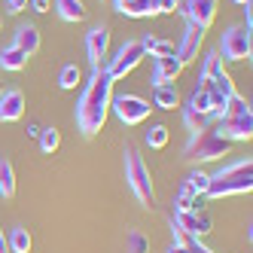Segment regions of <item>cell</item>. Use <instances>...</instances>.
Wrapping results in <instances>:
<instances>
[{
  "mask_svg": "<svg viewBox=\"0 0 253 253\" xmlns=\"http://www.w3.org/2000/svg\"><path fill=\"white\" fill-rule=\"evenodd\" d=\"M0 92H3V85H0Z\"/></svg>",
  "mask_w": 253,
  "mask_h": 253,
  "instance_id": "obj_37",
  "label": "cell"
},
{
  "mask_svg": "<svg viewBox=\"0 0 253 253\" xmlns=\"http://www.w3.org/2000/svg\"><path fill=\"white\" fill-rule=\"evenodd\" d=\"M235 3H238V6H244V3H250V0H235Z\"/></svg>",
  "mask_w": 253,
  "mask_h": 253,
  "instance_id": "obj_36",
  "label": "cell"
},
{
  "mask_svg": "<svg viewBox=\"0 0 253 253\" xmlns=\"http://www.w3.org/2000/svg\"><path fill=\"white\" fill-rule=\"evenodd\" d=\"M6 247H9V253H31V232L25 226H15L6 238Z\"/></svg>",
  "mask_w": 253,
  "mask_h": 253,
  "instance_id": "obj_23",
  "label": "cell"
},
{
  "mask_svg": "<svg viewBox=\"0 0 253 253\" xmlns=\"http://www.w3.org/2000/svg\"><path fill=\"white\" fill-rule=\"evenodd\" d=\"M58 85L61 88H77L80 85V67L77 64H64L58 74Z\"/></svg>",
  "mask_w": 253,
  "mask_h": 253,
  "instance_id": "obj_26",
  "label": "cell"
},
{
  "mask_svg": "<svg viewBox=\"0 0 253 253\" xmlns=\"http://www.w3.org/2000/svg\"><path fill=\"white\" fill-rule=\"evenodd\" d=\"M168 253H189V250H186L183 244H171V247H168Z\"/></svg>",
  "mask_w": 253,
  "mask_h": 253,
  "instance_id": "obj_35",
  "label": "cell"
},
{
  "mask_svg": "<svg viewBox=\"0 0 253 253\" xmlns=\"http://www.w3.org/2000/svg\"><path fill=\"white\" fill-rule=\"evenodd\" d=\"M177 9L186 15V25H198L208 31L216 15V0H180Z\"/></svg>",
  "mask_w": 253,
  "mask_h": 253,
  "instance_id": "obj_12",
  "label": "cell"
},
{
  "mask_svg": "<svg viewBox=\"0 0 253 253\" xmlns=\"http://www.w3.org/2000/svg\"><path fill=\"white\" fill-rule=\"evenodd\" d=\"M0 67L3 70H22V67H28V55L15 46H6L0 52Z\"/></svg>",
  "mask_w": 253,
  "mask_h": 253,
  "instance_id": "obj_24",
  "label": "cell"
},
{
  "mask_svg": "<svg viewBox=\"0 0 253 253\" xmlns=\"http://www.w3.org/2000/svg\"><path fill=\"white\" fill-rule=\"evenodd\" d=\"M232 150V140L220 137L213 128H205V131H195L186 143V159L192 162H213L220 156H229Z\"/></svg>",
  "mask_w": 253,
  "mask_h": 253,
  "instance_id": "obj_6",
  "label": "cell"
},
{
  "mask_svg": "<svg viewBox=\"0 0 253 253\" xmlns=\"http://www.w3.org/2000/svg\"><path fill=\"white\" fill-rule=\"evenodd\" d=\"M140 46H143V55H150V58H168V55H174V43L165 40V37H156V34L140 37Z\"/></svg>",
  "mask_w": 253,
  "mask_h": 253,
  "instance_id": "obj_18",
  "label": "cell"
},
{
  "mask_svg": "<svg viewBox=\"0 0 253 253\" xmlns=\"http://www.w3.org/2000/svg\"><path fill=\"white\" fill-rule=\"evenodd\" d=\"M110 110L116 113V119H119L122 125H140L143 119L150 116L153 107H150V101L122 92V95H113V98H110Z\"/></svg>",
  "mask_w": 253,
  "mask_h": 253,
  "instance_id": "obj_8",
  "label": "cell"
},
{
  "mask_svg": "<svg viewBox=\"0 0 253 253\" xmlns=\"http://www.w3.org/2000/svg\"><path fill=\"white\" fill-rule=\"evenodd\" d=\"M0 195L3 198L15 195V171H12V162L6 156H0Z\"/></svg>",
  "mask_w": 253,
  "mask_h": 253,
  "instance_id": "obj_22",
  "label": "cell"
},
{
  "mask_svg": "<svg viewBox=\"0 0 253 253\" xmlns=\"http://www.w3.org/2000/svg\"><path fill=\"white\" fill-rule=\"evenodd\" d=\"M107 49H110V28L107 25H98L85 34V55H88V64L95 67H104L107 61Z\"/></svg>",
  "mask_w": 253,
  "mask_h": 253,
  "instance_id": "obj_11",
  "label": "cell"
},
{
  "mask_svg": "<svg viewBox=\"0 0 253 253\" xmlns=\"http://www.w3.org/2000/svg\"><path fill=\"white\" fill-rule=\"evenodd\" d=\"M147 143L150 150H162L168 143V125H153V128L147 131Z\"/></svg>",
  "mask_w": 253,
  "mask_h": 253,
  "instance_id": "obj_27",
  "label": "cell"
},
{
  "mask_svg": "<svg viewBox=\"0 0 253 253\" xmlns=\"http://www.w3.org/2000/svg\"><path fill=\"white\" fill-rule=\"evenodd\" d=\"M113 9L128 15V19H150V15H159V3L156 0H110Z\"/></svg>",
  "mask_w": 253,
  "mask_h": 253,
  "instance_id": "obj_16",
  "label": "cell"
},
{
  "mask_svg": "<svg viewBox=\"0 0 253 253\" xmlns=\"http://www.w3.org/2000/svg\"><path fill=\"white\" fill-rule=\"evenodd\" d=\"M125 253H150V241L143 238L140 232H128V238H125Z\"/></svg>",
  "mask_w": 253,
  "mask_h": 253,
  "instance_id": "obj_28",
  "label": "cell"
},
{
  "mask_svg": "<svg viewBox=\"0 0 253 253\" xmlns=\"http://www.w3.org/2000/svg\"><path fill=\"white\" fill-rule=\"evenodd\" d=\"M55 12L61 22H83L85 19L83 0H55Z\"/></svg>",
  "mask_w": 253,
  "mask_h": 253,
  "instance_id": "obj_21",
  "label": "cell"
},
{
  "mask_svg": "<svg viewBox=\"0 0 253 253\" xmlns=\"http://www.w3.org/2000/svg\"><path fill=\"white\" fill-rule=\"evenodd\" d=\"M22 9H28V0H6V12H9V15L22 12Z\"/></svg>",
  "mask_w": 253,
  "mask_h": 253,
  "instance_id": "obj_30",
  "label": "cell"
},
{
  "mask_svg": "<svg viewBox=\"0 0 253 253\" xmlns=\"http://www.w3.org/2000/svg\"><path fill=\"white\" fill-rule=\"evenodd\" d=\"M208 180H211V174H205V171H189V174H186V183H189L198 195L208 192Z\"/></svg>",
  "mask_w": 253,
  "mask_h": 253,
  "instance_id": "obj_29",
  "label": "cell"
},
{
  "mask_svg": "<svg viewBox=\"0 0 253 253\" xmlns=\"http://www.w3.org/2000/svg\"><path fill=\"white\" fill-rule=\"evenodd\" d=\"M40 150L43 153H55L58 147H61V134H58V128H52V125H49V128H40Z\"/></svg>",
  "mask_w": 253,
  "mask_h": 253,
  "instance_id": "obj_25",
  "label": "cell"
},
{
  "mask_svg": "<svg viewBox=\"0 0 253 253\" xmlns=\"http://www.w3.org/2000/svg\"><path fill=\"white\" fill-rule=\"evenodd\" d=\"M211 128L220 134V137L232 140V143L250 140V137H253V113H250V104H247L241 95H235V98L229 101V107H226V113L216 119Z\"/></svg>",
  "mask_w": 253,
  "mask_h": 253,
  "instance_id": "obj_4",
  "label": "cell"
},
{
  "mask_svg": "<svg viewBox=\"0 0 253 253\" xmlns=\"http://www.w3.org/2000/svg\"><path fill=\"white\" fill-rule=\"evenodd\" d=\"M202 40H205V28H198V25H186V31H183V40H180V46H174V55H177L180 61H183V64L195 61Z\"/></svg>",
  "mask_w": 253,
  "mask_h": 253,
  "instance_id": "obj_13",
  "label": "cell"
},
{
  "mask_svg": "<svg viewBox=\"0 0 253 253\" xmlns=\"http://www.w3.org/2000/svg\"><path fill=\"white\" fill-rule=\"evenodd\" d=\"M253 52V40H250V28H229L220 37V49L216 55H223L226 61H244Z\"/></svg>",
  "mask_w": 253,
  "mask_h": 253,
  "instance_id": "obj_9",
  "label": "cell"
},
{
  "mask_svg": "<svg viewBox=\"0 0 253 253\" xmlns=\"http://www.w3.org/2000/svg\"><path fill=\"white\" fill-rule=\"evenodd\" d=\"M49 0H28V9H34V12H49Z\"/></svg>",
  "mask_w": 253,
  "mask_h": 253,
  "instance_id": "obj_32",
  "label": "cell"
},
{
  "mask_svg": "<svg viewBox=\"0 0 253 253\" xmlns=\"http://www.w3.org/2000/svg\"><path fill=\"white\" fill-rule=\"evenodd\" d=\"M0 253H9V247H6V235H3V229H0Z\"/></svg>",
  "mask_w": 253,
  "mask_h": 253,
  "instance_id": "obj_34",
  "label": "cell"
},
{
  "mask_svg": "<svg viewBox=\"0 0 253 253\" xmlns=\"http://www.w3.org/2000/svg\"><path fill=\"white\" fill-rule=\"evenodd\" d=\"M143 58H147V55H143L140 40H128L125 46L116 49V55H113V58H107V61H104V70H107V74H110V80L116 83V80H122V77H128Z\"/></svg>",
  "mask_w": 253,
  "mask_h": 253,
  "instance_id": "obj_7",
  "label": "cell"
},
{
  "mask_svg": "<svg viewBox=\"0 0 253 253\" xmlns=\"http://www.w3.org/2000/svg\"><path fill=\"white\" fill-rule=\"evenodd\" d=\"M153 104L159 110H174L180 107V92L174 83H165V85H153Z\"/></svg>",
  "mask_w": 253,
  "mask_h": 253,
  "instance_id": "obj_19",
  "label": "cell"
},
{
  "mask_svg": "<svg viewBox=\"0 0 253 253\" xmlns=\"http://www.w3.org/2000/svg\"><path fill=\"white\" fill-rule=\"evenodd\" d=\"M125 183L134 192V198L143 208L156 205V192H153V180H150V168L143 165V159L134 147H125Z\"/></svg>",
  "mask_w": 253,
  "mask_h": 253,
  "instance_id": "obj_5",
  "label": "cell"
},
{
  "mask_svg": "<svg viewBox=\"0 0 253 253\" xmlns=\"http://www.w3.org/2000/svg\"><path fill=\"white\" fill-rule=\"evenodd\" d=\"M12 46L22 49L25 55L31 58L34 52L40 49V31L34 28V25H19V28H15V34H12Z\"/></svg>",
  "mask_w": 253,
  "mask_h": 253,
  "instance_id": "obj_17",
  "label": "cell"
},
{
  "mask_svg": "<svg viewBox=\"0 0 253 253\" xmlns=\"http://www.w3.org/2000/svg\"><path fill=\"white\" fill-rule=\"evenodd\" d=\"M183 61L177 55H168V58H153V85H165V83H174L180 74H183Z\"/></svg>",
  "mask_w": 253,
  "mask_h": 253,
  "instance_id": "obj_15",
  "label": "cell"
},
{
  "mask_svg": "<svg viewBox=\"0 0 253 253\" xmlns=\"http://www.w3.org/2000/svg\"><path fill=\"white\" fill-rule=\"evenodd\" d=\"M110 98H113V80L104 67H95L85 88H83V95H80V101H77V110H74L77 128L85 137H95L104 128L107 113H110Z\"/></svg>",
  "mask_w": 253,
  "mask_h": 253,
  "instance_id": "obj_1",
  "label": "cell"
},
{
  "mask_svg": "<svg viewBox=\"0 0 253 253\" xmlns=\"http://www.w3.org/2000/svg\"><path fill=\"white\" fill-rule=\"evenodd\" d=\"M28 137H40V125H37V122L28 125Z\"/></svg>",
  "mask_w": 253,
  "mask_h": 253,
  "instance_id": "obj_33",
  "label": "cell"
},
{
  "mask_svg": "<svg viewBox=\"0 0 253 253\" xmlns=\"http://www.w3.org/2000/svg\"><path fill=\"white\" fill-rule=\"evenodd\" d=\"M202 198L205 195H198L186 180L180 183V189H177V195H174V211H198L202 208Z\"/></svg>",
  "mask_w": 253,
  "mask_h": 253,
  "instance_id": "obj_20",
  "label": "cell"
},
{
  "mask_svg": "<svg viewBox=\"0 0 253 253\" xmlns=\"http://www.w3.org/2000/svg\"><path fill=\"white\" fill-rule=\"evenodd\" d=\"M171 226L192 235V238H202V235H208L213 229L211 216L205 211H171Z\"/></svg>",
  "mask_w": 253,
  "mask_h": 253,
  "instance_id": "obj_10",
  "label": "cell"
},
{
  "mask_svg": "<svg viewBox=\"0 0 253 253\" xmlns=\"http://www.w3.org/2000/svg\"><path fill=\"white\" fill-rule=\"evenodd\" d=\"M253 189V162L250 159H238L229 168L216 171L208 180V198H226V195H241Z\"/></svg>",
  "mask_w": 253,
  "mask_h": 253,
  "instance_id": "obj_3",
  "label": "cell"
},
{
  "mask_svg": "<svg viewBox=\"0 0 253 253\" xmlns=\"http://www.w3.org/2000/svg\"><path fill=\"white\" fill-rule=\"evenodd\" d=\"M198 88L208 95L211 110H213L216 119L226 113L229 101L238 95V88H235V83L229 80V74L223 70V58L216 55V52H208V55L202 58V70H198Z\"/></svg>",
  "mask_w": 253,
  "mask_h": 253,
  "instance_id": "obj_2",
  "label": "cell"
},
{
  "mask_svg": "<svg viewBox=\"0 0 253 253\" xmlns=\"http://www.w3.org/2000/svg\"><path fill=\"white\" fill-rule=\"evenodd\" d=\"M25 116V95L19 88H3L0 92V122H15Z\"/></svg>",
  "mask_w": 253,
  "mask_h": 253,
  "instance_id": "obj_14",
  "label": "cell"
},
{
  "mask_svg": "<svg viewBox=\"0 0 253 253\" xmlns=\"http://www.w3.org/2000/svg\"><path fill=\"white\" fill-rule=\"evenodd\" d=\"M156 3H159V15H162V12H174L180 6V0H156Z\"/></svg>",
  "mask_w": 253,
  "mask_h": 253,
  "instance_id": "obj_31",
  "label": "cell"
}]
</instances>
